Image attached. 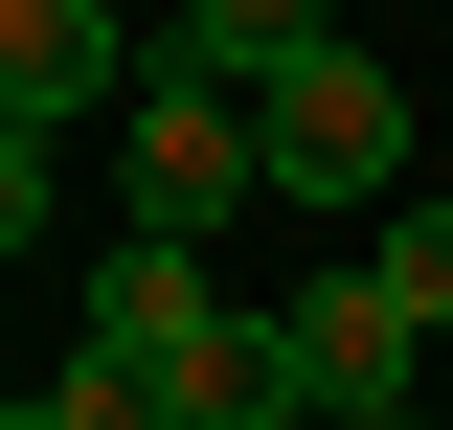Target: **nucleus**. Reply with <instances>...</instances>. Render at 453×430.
Segmentation results:
<instances>
[{
    "instance_id": "obj_4",
    "label": "nucleus",
    "mask_w": 453,
    "mask_h": 430,
    "mask_svg": "<svg viewBox=\"0 0 453 430\" xmlns=\"http://www.w3.org/2000/svg\"><path fill=\"white\" fill-rule=\"evenodd\" d=\"M91 340L204 385V363H226V272H204V250H159V227H113V250H91Z\"/></svg>"
},
{
    "instance_id": "obj_8",
    "label": "nucleus",
    "mask_w": 453,
    "mask_h": 430,
    "mask_svg": "<svg viewBox=\"0 0 453 430\" xmlns=\"http://www.w3.org/2000/svg\"><path fill=\"white\" fill-rule=\"evenodd\" d=\"M0 250H46V136H0Z\"/></svg>"
},
{
    "instance_id": "obj_1",
    "label": "nucleus",
    "mask_w": 453,
    "mask_h": 430,
    "mask_svg": "<svg viewBox=\"0 0 453 430\" xmlns=\"http://www.w3.org/2000/svg\"><path fill=\"white\" fill-rule=\"evenodd\" d=\"M250 159H273L295 227H386V204H408V68H386V46L273 68V91H250Z\"/></svg>"
},
{
    "instance_id": "obj_10",
    "label": "nucleus",
    "mask_w": 453,
    "mask_h": 430,
    "mask_svg": "<svg viewBox=\"0 0 453 430\" xmlns=\"http://www.w3.org/2000/svg\"><path fill=\"white\" fill-rule=\"evenodd\" d=\"M340 430H431V408H340Z\"/></svg>"
},
{
    "instance_id": "obj_11",
    "label": "nucleus",
    "mask_w": 453,
    "mask_h": 430,
    "mask_svg": "<svg viewBox=\"0 0 453 430\" xmlns=\"http://www.w3.org/2000/svg\"><path fill=\"white\" fill-rule=\"evenodd\" d=\"M431 430H453V340H431Z\"/></svg>"
},
{
    "instance_id": "obj_9",
    "label": "nucleus",
    "mask_w": 453,
    "mask_h": 430,
    "mask_svg": "<svg viewBox=\"0 0 453 430\" xmlns=\"http://www.w3.org/2000/svg\"><path fill=\"white\" fill-rule=\"evenodd\" d=\"M0 430H68V408H46V385H0Z\"/></svg>"
},
{
    "instance_id": "obj_5",
    "label": "nucleus",
    "mask_w": 453,
    "mask_h": 430,
    "mask_svg": "<svg viewBox=\"0 0 453 430\" xmlns=\"http://www.w3.org/2000/svg\"><path fill=\"white\" fill-rule=\"evenodd\" d=\"M159 46L204 68V91H273V68H318V46H340V0H181Z\"/></svg>"
},
{
    "instance_id": "obj_7",
    "label": "nucleus",
    "mask_w": 453,
    "mask_h": 430,
    "mask_svg": "<svg viewBox=\"0 0 453 430\" xmlns=\"http://www.w3.org/2000/svg\"><path fill=\"white\" fill-rule=\"evenodd\" d=\"M363 272H386L408 318H431V340H453V204H431V181H408V204H386V227H363Z\"/></svg>"
},
{
    "instance_id": "obj_3",
    "label": "nucleus",
    "mask_w": 453,
    "mask_h": 430,
    "mask_svg": "<svg viewBox=\"0 0 453 430\" xmlns=\"http://www.w3.org/2000/svg\"><path fill=\"white\" fill-rule=\"evenodd\" d=\"M136 23L113 0H0V136H68V113H136Z\"/></svg>"
},
{
    "instance_id": "obj_6",
    "label": "nucleus",
    "mask_w": 453,
    "mask_h": 430,
    "mask_svg": "<svg viewBox=\"0 0 453 430\" xmlns=\"http://www.w3.org/2000/svg\"><path fill=\"white\" fill-rule=\"evenodd\" d=\"M46 408H68V430H204V385H181V363H113V340H68Z\"/></svg>"
},
{
    "instance_id": "obj_2",
    "label": "nucleus",
    "mask_w": 453,
    "mask_h": 430,
    "mask_svg": "<svg viewBox=\"0 0 453 430\" xmlns=\"http://www.w3.org/2000/svg\"><path fill=\"white\" fill-rule=\"evenodd\" d=\"M226 204H273V159H250V91H204V68H136V227L159 250H226Z\"/></svg>"
}]
</instances>
